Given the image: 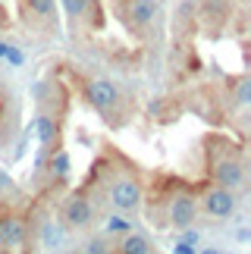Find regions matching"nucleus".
<instances>
[{
	"instance_id": "nucleus-22",
	"label": "nucleus",
	"mask_w": 251,
	"mask_h": 254,
	"mask_svg": "<svg viewBox=\"0 0 251 254\" xmlns=\"http://www.w3.org/2000/svg\"><path fill=\"white\" fill-rule=\"evenodd\" d=\"M3 54H6V41H0V60H3Z\"/></svg>"
},
{
	"instance_id": "nucleus-1",
	"label": "nucleus",
	"mask_w": 251,
	"mask_h": 254,
	"mask_svg": "<svg viewBox=\"0 0 251 254\" xmlns=\"http://www.w3.org/2000/svg\"><path fill=\"white\" fill-rule=\"evenodd\" d=\"M210 173H214L217 185H226V189H242L245 185V163H242V154L233 151L229 144L220 148V141H210Z\"/></svg>"
},
{
	"instance_id": "nucleus-4",
	"label": "nucleus",
	"mask_w": 251,
	"mask_h": 254,
	"mask_svg": "<svg viewBox=\"0 0 251 254\" xmlns=\"http://www.w3.org/2000/svg\"><path fill=\"white\" fill-rule=\"evenodd\" d=\"M63 223L69 229H88L91 223H94V204L88 201V194H82V191H72L69 198L63 201Z\"/></svg>"
},
{
	"instance_id": "nucleus-12",
	"label": "nucleus",
	"mask_w": 251,
	"mask_h": 254,
	"mask_svg": "<svg viewBox=\"0 0 251 254\" xmlns=\"http://www.w3.org/2000/svg\"><path fill=\"white\" fill-rule=\"evenodd\" d=\"M28 9L38 16V19H44V22H54V13H57V3L54 0H25Z\"/></svg>"
},
{
	"instance_id": "nucleus-2",
	"label": "nucleus",
	"mask_w": 251,
	"mask_h": 254,
	"mask_svg": "<svg viewBox=\"0 0 251 254\" xmlns=\"http://www.w3.org/2000/svg\"><path fill=\"white\" fill-rule=\"evenodd\" d=\"M198 207L204 210L210 220H229V217H236V210H239V198L226 185H210V189L201 194Z\"/></svg>"
},
{
	"instance_id": "nucleus-3",
	"label": "nucleus",
	"mask_w": 251,
	"mask_h": 254,
	"mask_svg": "<svg viewBox=\"0 0 251 254\" xmlns=\"http://www.w3.org/2000/svg\"><path fill=\"white\" fill-rule=\"evenodd\" d=\"M110 204L117 210L123 213H132V210H138V204H141V182L135 179L132 173H120V176H113V182H110Z\"/></svg>"
},
{
	"instance_id": "nucleus-16",
	"label": "nucleus",
	"mask_w": 251,
	"mask_h": 254,
	"mask_svg": "<svg viewBox=\"0 0 251 254\" xmlns=\"http://www.w3.org/2000/svg\"><path fill=\"white\" fill-rule=\"evenodd\" d=\"M66 170H69V154L60 151V154L51 160V173H54V176H66Z\"/></svg>"
},
{
	"instance_id": "nucleus-15",
	"label": "nucleus",
	"mask_w": 251,
	"mask_h": 254,
	"mask_svg": "<svg viewBox=\"0 0 251 254\" xmlns=\"http://www.w3.org/2000/svg\"><path fill=\"white\" fill-rule=\"evenodd\" d=\"M107 251H113V245L107 239H91V242H85V254H107Z\"/></svg>"
},
{
	"instance_id": "nucleus-18",
	"label": "nucleus",
	"mask_w": 251,
	"mask_h": 254,
	"mask_svg": "<svg viewBox=\"0 0 251 254\" xmlns=\"http://www.w3.org/2000/svg\"><path fill=\"white\" fill-rule=\"evenodd\" d=\"M251 101V79H242L239 82V104H248Z\"/></svg>"
},
{
	"instance_id": "nucleus-17",
	"label": "nucleus",
	"mask_w": 251,
	"mask_h": 254,
	"mask_svg": "<svg viewBox=\"0 0 251 254\" xmlns=\"http://www.w3.org/2000/svg\"><path fill=\"white\" fill-rule=\"evenodd\" d=\"M3 60H6L9 66H22V63H25V54L19 51V47H13V44H6V54H3Z\"/></svg>"
},
{
	"instance_id": "nucleus-10",
	"label": "nucleus",
	"mask_w": 251,
	"mask_h": 254,
	"mask_svg": "<svg viewBox=\"0 0 251 254\" xmlns=\"http://www.w3.org/2000/svg\"><path fill=\"white\" fill-rule=\"evenodd\" d=\"M117 251H123V254H148V251H154V242L148 239V236H141V232H126L123 236V242L117 245Z\"/></svg>"
},
{
	"instance_id": "nucleus-9",
	"label": "nucleus",
	"mask_w": 251,
	"mask_h": 254,
	"mask_svg": "<svg viewBox=\"0 0 251 254\" xmlns=\"http://www.w3.org/2000/svg\"><path fill=\"white\" fill-rule=\"evenodd\" d=\"M63 239H66V223L44 220L41 229H38V245H41V248H60Z\"/></svg>"
},
{
	"instance_id": "nucleus-20",
	"label": "nucleus",
	"mask_w": 251,
	"mask_h": 254,
	"mask_svg": "<svg viewBox=\"0 0 251 254\" xmlns=\"http://www.w3.org/2000/svg\"><path fill=\"white\" fill-rule=\"evenodd\" d=\"M198 248H191V245H186V242H176L173 245V254H195Z\"/></svg>"
},
{
	"instance_id": "nucleus-5",
	"label": "nucleus",
	"mask_w": 251,
	"mask_h": 254,
	"mask_svg": "<svg viewBox=\"0 0 251 254\" xmlns=\"http://www.w3.org/2000/svg\"><path fill=\"white\" fill-rule=\"evenodd\" d=\"M167 223L170 226H176V229H186V226H195V220H198V213H201V207H198V198L191 191H176L170 198V207H167Z\"/></svg>"
},
{
	"instance_id": "nucleus-21",
	"label": "nucleus",
	"mask_w": 251,
	"mask_h": 254,
	"mask_svg": "<svg viewBox=\"0 0 251 254\" xmlns=\"http://www.w3.org/2000/svg\"><path fill=\"white\" fill-rule=\"evenodd\" d=\"M0 28H6V9L0 6Z\"/></svg>"
},
{
	"instance_id": "nucleus-11",
	"label": "nucleus",
	"mask_w": 251,
	"mask_h": 254,
	"mask_svg": "<svg viewBox=\"0 0 251 254\" xmlns=\"http://www.w3.org/2000/svg\"><path fill=\"white\" fill-rule=\"evenodd\" d=\"M32 129H38V141H41L44 148H51V144L57 141V123L51 120V116H38Z\"/></svg>"
},
{
	"instance_id": "nucleus-6",
	"label": "nucleus",
	"mask_w": 251,
	"mask_h": 254,
	"mask_svg": "<svg viewBox=\"0 0 251 254\" xmlns=\"http://www.w3.org/2000/svg\"><path fill=\"white\" fill-rule=\"evenodd\" d=\"M85 97H88V104L94 110L110 113V110H117V104H120V88L110 79H91L85 85Z\"/></svg>"
},
{
	"instance_id": "nucleus-13",
	"label": "nucleus",
	"mask_w": 251,
	"mask_h": 254,
	"mask_svg": "<svg viewBox=\"0 0 251 254\" xmlns=\"http://www.w3.org/2000/svg\"><path fill=\"white\" fill-rule=\"evenodd\" d=\"M63 9H66V16L72 19H85L91 13V0H63Z\"/></svg>"
},
{
	"instance_id": "nucleus-19",
	"label": "nucleus",
	"mask_w": 251,
	"mask_h": 254,
	"mask_svg": "<svg viewBox=\"0 0 251 254\" xmlns=\"http://www.w3.org/2000/svg\"><path fill=\"white\" fill-rule=\"evenodd\" d=\"M9 191H16V182L9 179L3 170H0V194H9Z\"/></svg>"
},
{
	"instance_id": "nucleus-8",
	"label": "nucleus",
	"mask_w": 251,
	"mask_h": 254,
	"mask_svg": "<svg viewBox=\"0 0 251 254\" xmlns=\"http://www.w3.org/2000/svg\"><path fill=\"white\" fill-rule=\"evenodd\" d=\"M154 16H157V0H129V6H126V19L135 28L151 25Z\"/></svg>"
},
{
	"instance_id": "nucleus-7",
	"label": "nucleus",
	"mask_w": 251,
	"mask_h": 254,
	"mask_svg": "<svg viewBox=\"0 0 251 254\" xmlns=\"http://www.w3.org/2000/svg\"><path fill=\"white\" fill-rule=\"evenodd\" d=\"M25 223L22 217H3L0 220V248H22L25 245Z\"/></svg>"
},
{
	"instance_id": "nucleus-14",
	"label": "nucleus",
	"mask_w": 251,
	"mask_h": 254,
	"mask_svg": "<svg viewBox=\"0 0 251 254\" xmlns=\"http://www.w3.org/2000/svg\"><path fill=\"white\" fill-rule=\"evenodd\" d=\"M129 229H132V223L126 220V217H110L107 226H104V232H107V236H126Z\"/></svg>"
}]
</instances>
